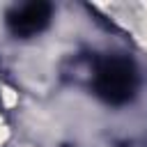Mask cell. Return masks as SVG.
<instances>
[{"label": "cell", "instance_id": "2", "mask_svg": "<svg viewBox=\"0 0 147 147\" xmlns=\"http://www.w3.org/2000/svg\"><path fill=\"white\" fill-rule=\"evenodd\" d=\"M51 21V5L46 2H28L21 7H14L7 14V25L16 37H32L41 32Z\"/></svg>", "mask_w": 147, "mask_h": 147}, {"label": "cell", "instance_id": "1", "mask_svg": "<svg viewBox=\"0 0 147 147\" xmlns=\"http://www.w3.org/2000/svg\"><path fill=\"white\" fill-rule=\"evenodd\" d=\"M138 85V74L136 67L129 57L122 55H108L96 64L94 71V92L113 106L126 103L133 99Z\"/></svg>", "mask_w": 147, "mask_h": 147}]
</instances>
